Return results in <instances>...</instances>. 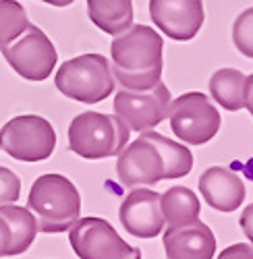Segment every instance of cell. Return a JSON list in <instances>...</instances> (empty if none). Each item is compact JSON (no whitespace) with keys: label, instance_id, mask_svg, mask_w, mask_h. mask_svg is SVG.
Masks as SVG:
<instances>
[{"label":"cell","instance_id":"obj_15","mask_svg":"<svg viewBox=\"0 0 253 259\" xmlns=\"http://www.w3.org/2000/svg\"><path fill=\"white\" fill-rule=\"evenodd\" d=\"M0 218H3L9 226V247H7V257H17L25 253L37 234V224L33 213L27 207L21 205H0Z\"/></svg>","mask_w":253,"mask_h":259},{"label":"cell","instance_id":"obj_17","mask_svg":"<svg viewBox=\"0 0 253 259\" xmlns=\"http://www.w3.org/2000/svg\"><path fill=\"white\" fill-rule=\"evenodd\" d=\"M160 209L164 215V224L168 228L183 226L199 218V199L187 187H173L160 195Z\"/></svg>","mask_w":253,"mask_h":259},{"label":"cell","instance_id":"obj_23","mask_svg":"<svg viewBox=\"0 0 253 259\" xmlns=\"http://www.w3.org/2000/svg\"><path fill=\"white\" fill-rule=\"evenodd\" d=\"M239 224H241V228H243L245 236H247V239L251 241V245H253V203H251V205H247V207L243 209Z\"/></svg>","mask_w":253,"mask_h":259},{"label":"cell","instance_id":"obj_11","mask_svg":"<svg viewBox=\"0 0 253 259\" xmlns=\"http://www.w3.org/2000/svg\"><path fill=\"white\" fill-rule=\"evenodd\" d=\"M150 15L160 31L177 41L193 39L203 21V0H150Z\"/></svg>","mask_w":253,"mask_h":259},{"label":"cell","instance_id":"obj_21","mask_svg":"<svg viewBox=\"0 0 253 259\" xmlns=\"http://www.w3.org/2000/svg\"><path fill=\"white\" fill-rule=\"evenodd\" d=\"M21 195V179L7 166H0V205L17 203Z\"/></svg>","mask_w":253,"mask_h":259},{"label":"cell","instance_id":"obj_8","mask_svg":"<svg viewBox=\"0 0 253 259\" xmlns=\"http://www.w3.org/2000/svg\"><path fill=\"white\" fill-rule=\"evenodd\" d=\"M0 52L13 67V71L27 81H44L56 67V48L50 37L35 25H27L9 44L0 46Z\"/></svg>","mask_w":253,"mask_h":259},{"label":"cell","instance_id":"obj_22","mask_svg":"<svg viewBox=\"0 0 253 259\" xmlns=\"http://www.w3.org/2000/svg\"><path fill=\"white\" fill-rule=\"evenodd\" d=\"M218 259H253V245L247 243L230 245L218 255Z\"/></svg>","mask_w":253,"mask_h":259},{"label":"cell","instance_id":"obj_2","mask_svg":"<svg viewBox=\"0 0 253 259\" xmlns=\"http://www.w3.org/2000/svg\"><path fill=\"white\" fill-rule=\"evenodd\" d=\"M162 35L150 25H131L110 44L112 75L129 92H147L162 81Z\"/></svg>","mask_w":253,"mask_h":259},{"label":"cell","instance_id":"obj_12","mask_svg":"<svg viewBox=\"0 0 253 259\" xmlns=\"http://www.w3.org/2000/svg\"><path fill=\"white\" fill-rule=\"evenodd\" d=\"M122 228L137 239H154L164 230L160 193L154 189H133L118 209Z\"/></svg>","mask_w":253,"mask_h":259},{"label":"cell","instance_id":"obj_9","mask_svg":"<svg viewBox=\"0 0 253 259\" xmlns=\"http://www.w3.org/2000/svg\"><path fill=\"white\" fill-rule=\"evenodd\" d=\"M69 243L79 259H141V251L124 243L104 218L88 215L69 228Z\"/></svg>","mask_w":253,"mask_h":259},{"label":"cell","instance_id":"obj_26","mask_svg":"<svg viewBox=\"0 0 253 259\" xmlns=\"http://www.w3.org/2000/svg\"><path fill=\"white\" fill-rule=\"evenodd\" d=\"M41 3H46V5H50V7H58V9H62V7L73 5L75 0H41Z\"/></svg>","mask_w":253,"mask_h":259},{"label":"cell","instance_id":"obj_14","mask_svg":"<svg viewBox=\"0 0 253 259\" xmlns=\"http://www.w3.org/2000/svg\"><path fill=\"white\" fill-rule=\"evenodd\" d=\"M199 191L209 207L218 211H235L245 201V185L233 170L209 166L199 177Z\"/></svg>","mask_w":253,"mask_h":259},{"label":"cell","instance_id":"obj_24","mask_svg":"<svg viewBox=\"0 0 253 259\" xmlns=\"http://www.w3.org/2000/svg\"><path fill=\"white\" fill-rule=\"evenodd\" d=\"M7 247H9V226L0 218V257H7Z\"/></svg>","mask_w":253,"mask_h":259},{"label":"cell","instance_id":"obj_4","mask_svg":"<svg viewBox=\"0 0 253 259\" xmlns=\"http://www.w3.org/2000/svg\"><path fill=\"white\" fill-rule=\"evenodd\" d=\"M129 126L116 114L83 112L69 124V149L86 160L118 156L129 143Z\"/></svg>","mask_w":253,"mask_h":259},{"label":"cell","instance_id":"obj_7","mask_svg":"<svg viewBox=\"0 0 253 259\" xmlns=\"http://www.w3.org/2000/svg\"><path fill=\"white\" fill-rule=\"evenodd\" d=\"M56 147L54 126L41 116L21 114L11 118L0 131V149L19 162L48 160Z\"/></svg>","mask_w":253,"mask_h":259},{"label":"cell","instance_id":"obj_13","mask_svg":"<svg viewBox=\"0 0 253 259\" xmlns=\"http://www.w3.org/2000/svg\"><path fill=\"white\" fill-rule=\"evenodd\" d=\"M164 251L168 259H212L216 236L205 222L193 220L164 232Z\"/></svg>","mask_w":253,"mask_h":259},{"label":"cell","instance_id":"obj_3","mask_svg":"<svg viewBox=\"0 0 253 259\" xmlns=\"http://www.w3.org/2000/svg\"><path fill=\"white\" fill-rule=\"evenodd\" d=\"M27 209L33 213L37 232H67L79 220L81 195L67 177L41 175L29 189Z\"/></svg>","mask_w":253,"mask_h":259},{"label":"cell","instance_id":"obj_6","mask_svg":"<svg viewBox=\"0 0 253 259\" xmlns=\"http://www.w3.org/2000/svg\"><path fill=\"white\" fill-rule=\"evenodd\" d=\"M166 118L177 139L189 145H203L212 141L222 122L218 108L201 92H189L171 100Z\"/></svg>","mask_w":253,"mask_h":259},{"label":"cell","instance_id":"obj_16","mask_svg":"<svg viewBox=\"0 0 253 259\" xmlns=\"http://www.w3.org/2000/svg\"><path fill=\"white\" fill-rule=\"evenodd\" d=\"M92 23L108 35H118L133 25V0H88Z\"/></svg>","mask_w":253,"mask_h":259},{"label":"cell","instance_id":"obj_1","mask_svg":"<svg viewBox=\"0 0 253 259\" xmlns=\"http://www.w3.org/2000/svg\"><path fill=\"white\" fill-rule=\"evenodd\" d=\"M193 168V154L183 143L156 131H143L126 143L116 160V177L129 187H154L164 179H181Z\"/></svg>","mask_w":253,"mask_h":259},{"label":"cell","instance_id":"obj_10","mask_svg":"<svg viewBox=\"0 0 253 259\" xmlns=\"http://www.w3.org/2000/svg\"><path fill=\"white\" fill-rule=\"evenodd\" d=\"M171 104V92L160 81L147 92H129L120 90L114 96V114L129 126V131H152L158 126L166 114Z\"/></svg>","mask_w":253,"mask_h":259},{"label":"cell","instance_id":"obj_25","mask_svg":"<svg viewBox=\"0 0 253 259\" xmlns=\"http://www.w3.org/2000/svg\"><path fill=\"white\" fill-rule=\"evenodd\" d=\"M245 108L253 116V75H249L245 81Z\"/></svg>","mask_w":253,"mask_h":259},{"label":"cell","instance_id":"obj_20","mask_svg":"<svg viewBox=\"0 0 253 259\" xmlns=\"http://www.w3.org/2000/svg\"><path fill=\"white\" fill-rule=\"evenodd\" d=\"M233 44L235 48L247 56L253 58V7L243 11L233 25Z\"/></svg>","mask_w":253,"mask_h":259},{"label":"cell","instance_id":"obj_18","mask_svg":"<svg viewBox=\"0 0 253 259\" xmlns=\"http://www.w3.org/2000/svg\"><path fill=\"white\" fill-rule=\"evenodd\" d=\"M245 81L239 69H218L209 79V92L224 110L237 112L245 108Z\"/></svg>","mask_w":253,"mask_h":259},{"label":"cell","instance_id":"obj_19","mask_svg":"<svg viewBox=\"0 0 253 259\" xmlns=\"http://www.w3.org/2000/svg\"><path fill=\"white\" fill-rule=\"evenodd\" d=\"M29 25L27 11L17 0H0V46L9 44Z\"/></svg>","mask_w":253,"mask_h":259},{"label":"cell","instance_id":"obj_5","mask_svg":"<svg viewBox=\"0 0 253 259\" xmlns=\"http://www.w3.org/2000/svg\"><path fill=\"white\" fill-rule=\"evenodd\" d=\"M54 83L62 96L81 104H98L114 92L110 62L102 54H81L62 62Z\"/></svg>","mask_w":253,"mask_h":259}]
</instances>
